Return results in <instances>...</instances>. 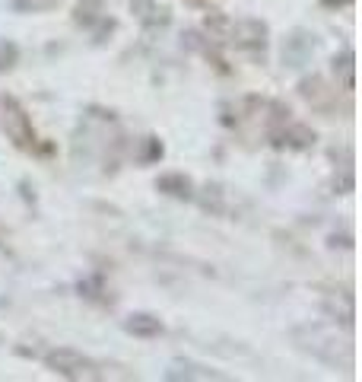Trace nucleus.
<instances>
[{"label": "nucleus", "instance_id": "obj_1", "mask_svg": "<svg viewBox=\"0 0 362 382\" xmlns=\"http://www.w3.org/2000/svg\"><path fill=\"white\" fill-rule=\"evenodd\" d=\"M48 367L61 376H70V379H83V376H92V360H86L83 354L76 350H55L48 354Z\"/></svg>", "mask_w": 362, "mask_h": 382}, {"label": "nucleus", "instance_id": "obj_2", "mask_svg": "<svg viewBox=\"0 0 362 382\" xmlns=\"http://www.w3.org/2000/svg\"><path fill=\"white\" fill-rule=\"evenodd\" d=\"M127 332H134V334H159V332H162V325H159V319H153V315H130Z\"/></svg>", "mask_w": 362, "mask_h": 382}]
</instances>
